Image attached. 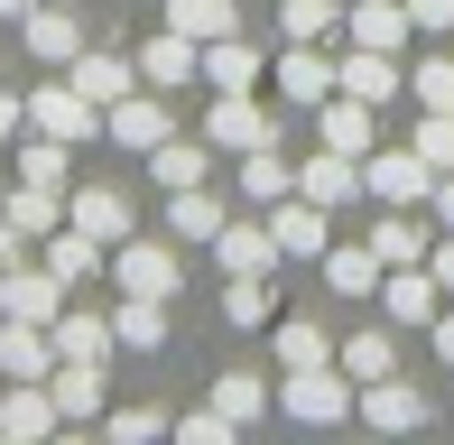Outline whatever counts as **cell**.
<instances>
[{
	"instance_id": "1",
	"label": "cell",
	"mask_w": 454,
	"mask_h": 445,
	"mask_svg": "<svg viewBox=\"0 0 454 445\" xmlns=\"http://www.w3.org/2000/svg\"><path fill=\"white\" fill-rule=\"evenodd\" d=\"M353 399H362V380L343 371V362H306V371L278 380V409L297 418V427H343V418H353Z\"/></svg>"
},
{
	"instance_id": "2",
	"label": "cell",
	"mask_w": 454,
	"mask_h": 445,
	"mask_svg": "<svg viewBox=\"0 0 454 445\" xmlns=\"http://www.w3.org/2000/svg\"><path fill=\"white\" fill-rule=\"evenodd\" d=\"M28 130L66 139V149H93V139H102V103H93V93H74V74H66V84H37V93H28Z\"/></svg>"
},
{
	"instance_id": "3",
	"label": "cell",
	"mask_w": 454,
	"mask_h": 445,
	"mask_svg": "<svg viewBox=\"0 0 454 445\" xmlns=\"http://www.w3.org/2000/svg\"><path fill=\"white\" fill-rule=\"evenodd\" d=\"M176 278H185L176 269V241H139V232L112 241V288L121 297H176Z\"/></svg>"
},
{
	"instance_id": "4",
	"label": "cell",
	"mask_w": 454,
	"mask_h": 445,
	"mask_svg": "<svg viewBox=\"0 0 454 445\" xmlns=\"http://www.w3.org/2000/svg\"><path fill=\"white\" fill-rule=\"evenodd\" d=\"M270 84H278V103H287V112H316L325 93L343 84V74H334V66L316 56V37H287V47L270 56Z\"/></svg>"
},
{
	"instance_id": "5",
	"label": "cell",
	"mask_w": 454,
	"mask_h": 445,
	"mask_svg": "<svg viewBox=\"0 0 454 445\" xmlns=\"http://www.w3.org/2000/svg\"><path fill=\"white\" fill-rule=\"evenodd\" d=\"M353 418L362 427H380V436H408V427H427V390L418 380H399V371H380V380H362V399H353Z\"/></svg>"
},
{
	"instance_id": "6",
	"label": "cell",
	"mask_w": 454,
	"mask_h": 445,
	"mask_svg": "<svg viewBox=\"0 0 454 445\" xmlns=\"http://www.w3.org/2000/svg\"><path fill=\"white\" fill-rule=\"evenodd\" d=\"M0 316L56 325V316H66V278H56L47 260H10V269H0Z\"/></svg>"
},
{
	"instance_id": "7",
	"label": "cell",
	"mask_w": 454,
	"mask_h": 445,
	"mask_svg": "<svg viewBox=\"0 0 454 445\" xmlns=\"http://www.w3.org/2000/svg\"><path fill=\"white\" fill-rule=\"evenodd\" d=\"M260 222H270L278 260H325V251H334V232H325V205H316V195H278Z\"/></svg>"
},
{
	"instance_id": "8",
	"label": "cell",
	"mask_w": 454,
	"mask_h": 445,
	"mask_svg": "<svg viewBox=\"0 0 454 445\" xmlns=\"http://www.w3.org/2000/svg\"><path fill=\"white\" fill-rule=\"evenodd\" d=\"M362 186L380 195V205H427V195H436V168H427L418 149H371L362 158Z\"/></svg>"
},
{
	"instance_id": "9",
	"label": "cell",
	"mask_w": 454,
	"mask_h": 445,
	"mask_svg": "<svg viewBox=\"0 0 454 445\" xmlns=\"http://www.w3.org/2000/svg\"><path fill=\"white\" fill-rule=\"evenodd\" d=\"M204 139H214V149H270V139H278V112L260 103V93H214Z\"/></svg>"
},
{
	"instance_id": "10",
	"label": "cell",
	"mask_w": 454,
	"mask_h": 445,
	"mask_svg": "<svg viewBox=\"0 0 454 445\" xmlns=\"http://www.w3.org/2000/svg\"><path fill=\"white\" fill-rule=\"evenodd\" d=\"M168 130H176V112L158 103V93H121V103L102 112V139H112V149H139V158H149Z\"/></svg>"
},
{
	"instance_id": "11",
	"label": "cell",
	"mask_w": 454,
	"mask_h": 445,
	"mask_svg": "<svg viewBox=\"0 0 454 445\" xmlns=\"http://www.w3.org/2000/svg\"><path fill=\"white\" fill-rule=\"evenodd\" d=\"M297 195H316L325 214L353 205V195H362V158H353V149H325V139H316V149L297 158Z\"/></svg>"
},
{
	"instance_id": "12",
	"label": "cell",
	"mask_w": 454,
	"mask_h": 445,
	"mask_svg": "<svg viewBox=\"0 0 454 445\" xmlns=\"http://www.w3.org/2000/svg\"><path fill=\"white\" fill-rule=\"evenodd\" d=\"M56 427H66V409H56L47 380H19V390L0 399V445H37V436H56Z\"/></svg>"
},
{
	"instance_id": "13",
	"label": "cell",
	"mask_w": 454,
	"mask_h": 445,
	"mask_svg": "<svg viewBox=\"0 0 454 445\" xmlns=\"http://www.w3.org/2000/svg\"><path fill=\"white\" fill-rule=\"evenodd\" d=\"M436 269H427V260H399V269L380 278V307H389V325H436Z\"/></svg>"
},
{
	"instance_id": "14",
	"label": "cell",
	"mask_w": 454,
	"mask_h": 445,
	"mask_svg": "<svg viewBox=\"0 0 454 445\" xmlns=\"http://www.w3.org/2000/svg\"><path fill=\"white\" fill-rule=\"evenodd\" d=\"M343 37H353V47H389V56H399L408 37H418V19H408V0H343Z\"/></svg>"
},
{
	"instance_id": "15",
	"label": "cell",
	"mask_w": 454,
	"mask_h": 445,
	"mask_svg": "<svg viewBox=\"0 0 454 445\" xmlns=\"http://www.w3.org/2000/svg\"><path fill=\"white\" fill-rule=\"evenodd\" d=\"M139 74H149L158 93H176V84H204V47L185 28H158L149 47H139Z\"/></svg>"
},
{
	"instance_id": "16",
	"label": "cell",
	"mask_w": 454,
	"mask_h": 445,
	"mask_svg": "<svg viewBox=\"0 0 454 445\" xmlns=\"http://www.w3.org/2000/svg\"><path fill=\"white\" fill-rule=\"evenodd\" d=\"M47 334H56V362H102V371H112V353H121L112 316H93V307H66Z\"/></svg>"
},
{
	"instance_id": "17",
	"label": "cell",
	"mask_w": 454,
	"mask_h": 445,
	"mask_svg": "<svg viewBox=\"0 0 454 445\" xmlns=\"http://www.w3.org/2000/svg\"><path fill=\"white\" fill-rule=\"evenodd\" d=\"M371 112H380V103H362V93H325V103H316V139H325V149H353V158H371Z\"/></svg>"
},
{
	"instance_id": "18",
	"label": "cell",
	"mask_w": 454,
	"mask_h": 445,
	"mask_svg": "<svg viewBox=\"0 0 454 445\" xmlns=\"http://www.w3.org/2000/svg\"><path fill=\"white\" fill-rule=\"evenodd\" d=\"M19 28H28V56H37V66H74V56H84V28H74L66 0H37Z\"/></svg>"
},
{
	"instance_id": "19",
	"label": "cell",
	"mask_w": 454,
	"mask_h": 445,
	"mask_svg": "<svg viewBox=\"0 0 454 445\" xmlns=\"http://www.w3.org/2000/svg\"><path fill=\"white\" fill-rule=\"evenodd\" d=\"M214 260H223V278H270L278 269V241H270V222H223Z\"/></svg>"
},
{
	"instance_id": "20",
	"label": "cell",
	"mask_w": 454,
	"mask_h": 445,
	"mask_svg": "<svg viewBox=\"0 0 454 445\" xmlns=\"http://www.w3.org/2000/svg\"><path fill=\"white\" fill-rule=\"evenodd\" d=\"M260 74H270V56H260L241 28L204 47V84H214V93H260Z\"/></svg>"
},
{
	"instance_id": "21",
	"label": "cell",
	"mask_w": 454,
	"mask_h": 445,
	"mask_svg": "<svg viewBox=\"0 0 454 445\" xmlns=\"http://www.w3.org/2000/svg\"><path fill=\"white\" fill-rule=\"evenodd\" d=\"M37 260H47V269L66 278V288H84V278H102V269H112V251H102V241L84 232V222H56V232H47V251H37Z\"/></svg>"
},
{
	"instance_id": "22",
	"label": "cell",
	"mask_w": 454,
	"mask_h": 445,
	"mask_svg": "<svg viewBox=\"0 0 454 445\" xmlns=\"http://www.w3.org/2000/svg\"><path fill=\"white\" fill-rule=\"evenodd\" d=\"M47 390H56V409H66V427H102V362H56L47 371Z\"/></svg>"
},
{
	"instance_id": "23",
	"label": "cell",
	"mask_w": 454,
	"mask_h": 445,
	"mask_svg": "<svg viewBox=\"0 0 454 445\" xmlns=\"http://www.w3.org/2000/svg\"><path fill=\"white\" fill-rule=\"evenodd\" d=\"M0 371L10 380H47L56 371V334L28 325V316H0Z\"/></svg>"
},
{
	"instance_id": "24",
	"label": "cell",
	"mask_w": 454,
	"mask_h": 445,
	"mask_svg": "<svg viewBox=\"0 0 454 445\" xmlns=\"http://www.w3.org/2000/svg\"><path fill=\"white\" fill-rule=\"evenodd\" d=\"M380 278H389V260L371 251V241H334V251H325V288L334 297H380Z\"/></svg>"
},
{
	"instance_id": "25",
	"label": "cell",
	"mask_w": 454,
	"mask_h": 445,
	"mask_svg": "<svg viewBox=\"0 0 454 445\" xmlns=\"http://www.w3.org/2000/svg\"><path fill=\"white\" fill-rule=\"evenodd\" d=\"M334 74H343V93H362V103H389V93H408V66H399L389 47H353Z\"/></svg>"
},
{
	"instance_id": "26",
	"label": "cell",
	"mask_w": 454,
	"mask_h": 445,
	"mask_svg": "<svg viewBox=\"0 0 454 445\" xmlns=\"http://www.w3.org/2000/svg\"><path fill=\"white\" fill-rule=\"evenodd\" d=\"M66 222H84V232L102 241V251L139 232V222H130V195H121V186H84V195H74V205H66Z\"/></svg>"
},
{
	"instance_id": "27",
	"label": "cell",
	"mask_w": 454,
	"mask_h": 445,
	"mask_svg": "<svg viewBox=\"0 0 454 445\" xmlns=\"http://www.w3.org/2000/svg\"><path fill=\"white\" fill-rule=\"evenodd\" d=\"M149 176H158L168 195H176V186H204V176H214V139H176V130H168V139L149 149Z\"/></svg>"
},
{
	"instance_id": "28",
	"label": "cell",
	"mask_w": 454,
	"mask_h": 445,
	"mask_svg": "<svg viewBox=\"0 0 454 445\" xmlns=\"http://www.w3.org/2000/svg\"><path fill=\"white\" fill-rule=\"evenodd\" d=\"M112 334H121V353H158V343H168V297H121Z\"/></svg>"
},
{
	"instance_id": "29",
	"label": "cell",
	"mask_w": 454,
	"mask_h": 445,
	"mask_svg": "<svg viewBox=\"0 0 454 445\" xmlns=\"http://www.w3.org/2000/svg\"><path fill=\"white\" fill-rule=\"evenodd\" d=\"M66 74H74V93H93L102 112H112L121 93H139V66H130V56H74Z\"/></svg>"
},
{
	"instance_id": "30",
	"label": "cell",
	"mask_w": 454,
	"mask_h": 445,
	"mask_svg": "<svg viewBox=\"0 0 454 445\" xmlns=\"http://www.w3.org/2000/svg\"><path fill=\"white\" fill-rule=\"evenodd\" d=\"M427 241H436V232L418 222V205H389L380 222H371V251H380L389 269H399V260H427Z\"/></svg>"
},
{
	"instance_id": "31",
	"label": "cell",
	"mask_w": 454,
	"mask_h": 445,
	"mask_svg": "<svg viewBox=\"0 0 454 445\" xmlns=\"http://www.w3.org/2000/svg\"><path fill=\"white\" fill-rule=\"evenodd\" d=\"M0 214H10L28 241H47L56 222H66V186H10V195H0Z\"/></svg>"
},
{
	"instance_id": "32",
	"label": "cell",
	"mask_w": 454,
	"mask_h": 445,
	"mask_svg": "<svg viewBox=\"0 0 454 445\" xmlns=\"http://www.w3.org/2000/svg\"><path fill=\"white\" fill-rule=\"evenodd\" d=\"M168 28H185L195 47H214V37L241 28V0H168Z\"/></svg>"
},
{
	"instance_id": "33",
	"label": "cell",
	"mask_w": 454,
	"mask_h": 445,
	"mask_svg": "<svg viewBox=\"0 0 454 445\" xmlns=\"http://www.w3.org/2000/svg\"><path fill=\"white\" fill-rule=\"evenodd\" d=\"M214 409L232 418V427H260V418H270V380L260 371H214Z\"/></svg>"
},
{
	"instance_id": "34",
	"label": "cell",
	"mask_w": 454,
	"mask_h": 445,
	"mask_svg": "<svg viewBox=\"0 0 454 445\" xmlns=\"http://www.w3.org/2000/svg\"><path fill=\"white\" fill-rule=\"evenodd\" d=\"M241 195H251V205H278V195H297V168L278 158V139H270V149H241Z\"/></svg>"
},
{
	"instance_id": "35",
	"label": "cell",
	"mask_w": 454,
	"mask_h": 445,
	"mask_svg": "<svg viewBox=\"0 0 454 445\" xmlns=\"http://www.w3.org/2000/svg\"><path fill=\"white\" fill-rule=\"evenodd\" d=\"M270 353H278V371H306V362H334V334L287 316V325H270Z\"/></svg>"
},
{
	"instance_id": "36",
	"label": "cell",
	"mask_w": 454,
	"mask_h": 445,
	"mask_svg": "<svg viewBox=\"0 0 454 445\" xmlns=\"http://www.w3.org/2000/svg\"><path fill=\"white\" fill-rule=\"evenodd\" d=\"M223 222H232V214H223L204 186H176V195H168V232H176V241H214Z\"/></svg>"
},
{
	"instance_id": "37",
	"label": "cell",
	"mask_w": 454,
	"mask_h": 445,
	"mask_svg": "<svg viewBox=\"0 0 454 445\" xmlns=\"http://www.w3.org/2000/svg\"><path fill=\"white\" fill-rule=\"evenodd\" d=\"M66 139H47V130H19V186H66Z\"/></svg>"
},
{
	"instance_id": "38",
	"label": "cell",
	"mask_w": 454,
	"mask_h": 445,
	"mask_svg": "<svg viewBox=\"0 0 454 445\" xmlns=\"http://www.w3.org/2000/svg\"><path fill=\"white\" fill-rule=\"evenodd\" d=\"M334 362H343L353 380H380V371H399V343L371 325V334H343V343H334Z\"/></svg>"
},
{
	"instance_id": "39",
	"label": "cell",
	"mask_w": 454,
	"mask_h": 445,
	"mask_svg": "<svg viewBox=\"0 0 454 445\" xmlns=\"http://www.w3.org/2000/svg\"><path fill=\"white\" fill-rule=\"evenodd\" d=\"M343 28V0H278V37H334Z\"/></svg>"
},
{
	"instance_id": "40",
	"label": "cell",
	"mask_w": 454,
	"mask_h": 445,
	"mask_svg": "<svg viewBox=\"0 0 454 445\" xmlns=\"http://www.w3.org/2000/svg\"><path fill=\"white\" fill-rule=\"evenodd\" d=\"M408 93H418V112H454V56H418Z\"/></svg>"
},
{
	"instance_id": "41",
	"label": "cell",
	"mask_w": 454,
	"mask_h": 445,
	"mask_svg": "<svg viewBox=\"0 0 454 445\" xmlns=\"http://www.w3.org/2000/svg\"><path fill=\"white\" fill-rule=\"evenodd\" d=\"M408 149H418V158H427V168H436V176H454V112H427Z\"/></svg>"
},
{
	"instance_id": "42",
	"label": "cell",
	"mask_w": 454,
	"mask_h": 445,
	"mask_svg": "<svg viewBox=\"0 0 454 445\" xmlns=\"http://www.w3.org/2000/svg\"><path fill=\"white\" fill-rule=\"evenodd\" d=\"M102 436L112 445H149V436H168V418L158 409H102Z\"/></svg>"
},
{
	"instance_id": "43",
	"label": "cell",
	"mask_w": 454,
	"mask_h": 445,
	"mask_svg": "<svg viewBox=\"0 0 454 445\" xmlns=\"http://www.w3.org/2000/svg\"><path fill=\"white\" fill-rule=\"evenodd\" d=\"M223 316H232V325H270V278H232V288H223Z\"/></svg>"
},
{
	"instance_id": "44",
	"label": "cell",
	"mask_w": 454,
	"mask_h": 445,
	"mask_svg": "<svg viewBox=\"0 0 454 445\" xmlns=\"http://www.w3.org/2000/svg\"><path fill=\"white\" fill-rule=\"evenodd\" d=\"M168 436H176V445H232L241 427H232V418H223V409H195V418H176Z\"/></svg>"
},
{
	"instance_id": "45",
	"label": "cell",
	"mask_w": 454,
	"mask_h": 445,
	"mask_svg": "<svg viewBox=\"0 0 454 445\" xmlns=\"http://www.w3.org/2000/svg\"><path fill=\"white\" fill-rule=\"evenodd\" d=\"M408 19H418V37H454V0H408Z\"/></svg>"
},
{
	"instance_id": "46",
	"label": "cell",
	"mask_w": 454,
	"mask_h": 445,
	"mask_svg": "<svg viewBox=\"0 0 454 445\" xmlns=\"http://www.w3.org/2000/svg\"><path fill=\"white\" fill-rule=\"evenodd\" d=\"M19 130H28V93H0V149H19Z\"/></svg>"
},
{
	"instance_id": "47",
	"label": "cell",
	"mask_w": 454,
	"mask_h": 445,
	"mask_svg": "<svg viewBox=\"0 0 454 445\" xmlns=\"http://www.w3.org/2000/svg\"><path fill=\"white\" fill-rule=\"evenodd\" d=\"M427 269H436V288L454 297V232H436V241H427Z\"/></svg>"
},
{
	"instance_id": "48",
	"label": "cell",
	"mask_w": 454,
	"mask_h": 445,
	"mask_svg": "<svg viewBox=\"0 0 454 445\" xmlns=\"http://www.w3.org/2000/svg\"><path fill=\"white\" fill-rule=\"evenodd\" d=\"M427 334H436V362L454 371V316H436V325H427Z\"/></svg>"
},
{
	"instance_id": "49",
	"label": "cell",
	"mask_w": 454,
	"mask_h": 445,
	"mask_svg": "<svg viewBox=\"0 0 454 445\" xmlns=\"http://www.w3.org/2000/svg\"><path fill=\"white\" fill-rule=\"evenodd\" d=\"M19 241H28V232H19V222L0 214V269H10V260H19Z\"/></svg>"
},
{
	"instance_id": "50",
	"label": "cell",
	"mask_w": 454,
	"mask_h": 445,
	"mask_svg": "<svg viewBox=\"0 0 454 445\" xmlns=\"http://www.w3.org/2000/svg\"><path fill=\"white\" fill-rule=\"evenodd\" d=\"M436 222L454 232V176H436Z\"/></svg>"
},
{
	"instance_id": "51",
	"label": "cell",
	"mask_w": 454,
	"mask_h": 445,
	"mask_svg": "<svg viewBox=\"0 0 454 445\" xmlns=\"http://www.w3.org/2000/svg\"><path fill=\"white\" fill-rule=\"evenodd\" d=\"M28 10H37V0H0V19H28Z\"/></svg>"
},
{
	"instance_id": "52",
	"label": "cell",
	"mask_w": 454,
	"mask_h": 445,
	"mask_svg": "<svg viewBox=\"0 0 454 445\" xmlns=\"http://www.w3.org/2000/svg\"><path fill=\"white\" fill-rule=\"evenodd\" d=\"M66 10H74V0H66Z\"/></svg>"
}]
</instances>
